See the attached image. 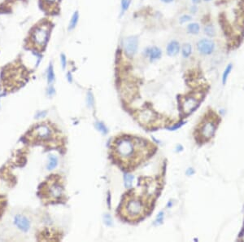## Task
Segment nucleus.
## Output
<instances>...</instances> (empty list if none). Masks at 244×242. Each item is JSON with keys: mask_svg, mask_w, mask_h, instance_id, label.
Listing matches in <instances>:
<instances>
[{"mask_svg": "<svg viewBox=\"0 0 244 242\" xmlns=\"http://www.w3.org/2000/svg\"><path fill=\"white\" fill-rule=\"evenodd\" d=\"M103 222H104V223L107 225L108 227H112V226H113V220H112V218L110 214H105L104 215H103Z\"/></svg>", "mask_w": 244, "mask_h": 242, "instance_id": "obj_25", "label": "nucleus"}, {"mask_svg": "<svg viewBox=\"0 0 244 242\" xmlns=\"http://www.w3.org/2000/svg\"><path fill=\"white\" fill-rule=\"evenodd\" d=\"M51 33V25L48 22H41L34 27L30 33L29 42L36 50H42L48 42Z\"/></svg>", "mask_w": 244, "mask_h": 242, "instance_id": "obj_1", "label": "nucleus"}, {"mask_svg": "<svg viewBox=\"0 0 244 242\" xmlns=\"http://www.w3.org/2000/svg\"><path fill=\"white\" fill-rule=\"evenodd\" d=\"M191 1H192V3H193V4H199L201 0H191Z\"/></svg>", "mask_w": 244, "mask_h": 242, "instance_id": "obj_38", "label": "nucleus"}, {"mask_svg": "<svg viewBox=\"0 0 244 242\" xmlns=\"http://www.w3.org/2000/svg\"><path fill=\"white\" fill-rule=\"evenodd\" d=\"M46 93L49 96H52L56 94V89L53 86H50L48 88H47V91H46Z\"/></svg>", "mask_w": 244, "mask_h": 242, "instance_id": "obj_30", "label": "nucleus"}, {"mask_svg": "<svg viewBox=\"0 0 244 242\" xmlns=\"http://www.w3.org/2000/svg\"><path fill=\"white\" fill-rule=\"evenodd\" d=\"M138 117H139V121L141 122L147 124L153 121L155 118V114L150 110H144L143 112H140Z\"/></svg>", "mask_w": 244, "mask_h": 242, "instance_id": "obj_13", "label": "nucleus"}, {"mask_svg": "<svg viewBox=\"0 0 244 242\" xmlns=\"http://www.w3.org/2000/svg\"><path fill=\"white\" fill-rule=\"evenodd\" d=\"M182 149H183V147H182V146H181V145H178V146H177V148H176V150L178 152L182 151Z\"/></svg>", "mask_w": 244, "mask_h": 242, "instance_id": "obj_36", "label": "nucleus"}, {"mask_svg": "<svg viewBox=\"0 0 244 242\" xmlns=\"http://www.w3.org/2000/svg\"><path fill=\"white\" fill-rule=\"evenodd\" d=\"M116 151L123 159H130L135 154V145L129 139H121L116 144Z\"/></svg>", "mask_w": 244, "mask_h": 242, "instance_id": "obj_2", "label": "nucleus"}, {"mask_svg": "<svg viewBox=\"0 0 244 242\" xmlns=\"http://www.w3.org/2000/svg\"><path fill=\"white\" fill-rule=\"evenodd\" d=\"M63 188L59 183H54L49 188V195L50 197L55 199H58L63 196Z\"/></svg>", "mask_w": 244, "mask_h": 242, "instance_id": "obj_12", "label": "nucleus"}, {"mask_svg": "<svg viewBox=\"0 0 244 242\" xmlns=\"http://www.w3.org/2000/svg\"><path fill=\"white\" fill-rule=\"evenodd\" d=\"M145 55L146 56H149L151 61H156L161 58L162 51L157 47H152L146 48L145 51Z\"/></svg>", "mask_w": 244, "mask_h": 242, "instance_id": "obj_10", "label": "nucleus"}, {"mask_svg": "<svg viewBox=\"0 0 244 242\" xmlns=\"http://www.w3.org/2000/svg\"><path fill=\"white\" fill-rule=\"evenodd\" d=\"M197 50L199 52V54L203 55V56H209L211 54H213L216 44L213 42V40L208 39H203L199 40L197 42Z\"/></svg>", "mask_w": 244, "mask_h": 242, "instance_id": "obj_5", "label": "nucleus"}, {"mask_svg": "<svg viewBox=\"0 0 244 242\" xmlns=\"http://www.w3.org/2000/svg\"><path fill=\"white\" fill-rule=\"evenodd\" d=\"M60 62H61L62 69H65L67 65V59L64 54H61V55H60Z\"/></svg>", "mask_w": 244, "mask_h": 242, "instance_id": "obj_29", "label": "nucleus"}, {"mask_svg": "<svg viewBox=\"0 0 244 242\" xmlns=\"http://www.w3.org/2000/svg\"><path fill=\"white\" fill-rule=\"evenodd\" d=\"M94 95L92 94V92L89 91L86 95V104L89 108H94Z\"/></svg>", "mask_w": 244, "mask_h": 242, "instance_id": "obj_22", "label": "nucleus"}, {"mask_svg": "<svg viewBox=\"0 0 244 242\" xmlns=\"http://www.w3.org/2000/svg\"><path fill=\"white\" fill-rule=\"evenodd\" d=\"M181 50L180 43L177 40H172L171 42L168 43L166 47V52L169 56H175L179 54Z\"/></svg>", "mask_w": 244, "mask_h": 242, "instance_id": "obj_11", "label": "nucleus"}, {"mask_svg": "<svg viewBox=\"0 0 244 242\" xmlns=\"http://www.w3.org/2000/svg\"><path fill=\"white\" fill-rule=\"evenodd\" d=\"M95 127L97 128V130H98V131H100V132H101L102 134H103V135H106V134L108 132L107 126H105L103 122H97L95 123Z\"/></svg>", "mask_w": 244, "mask_h": 242, "instance_id": "obj_23", "label": "nucleus"}, {"mask_svg": "<svg viewBox=\"0 0 244 242\" xmlns=\"http://www.w3.org/2000/svg\"><path fill=\"white\" fill-rule=\"evenodd\" d=\"M233 69V64H229L226 66V68L225 69V70L222 74V84L225 85L226 83L227 80H228V77L230 76L231 71Z\"/></svg>", "mask_w": 244, "mask_h": 242, "instance_id": "obj_18", "label": "nucleus"}, {"mask_svg": "<svg viewBox=\"0 0 244 242\" xmlns=\"http://www.w3.org/2000/svg\"><path fill=\"white\" fill-rule=\"evenodd\" d=\"M242 240H243V241H244V234H243V238H242Z\"/></svg>", "mask_w": 244, "mask_h": 242, "instance_id": "obj_41", "label": "nucleus"}, {"mask_svg": "<svg viewBox=\"0 0 244 242\" xmlns=\"http://www.w3.org/2000/svg\"><path fill=\"white\" fill-rule=\"evenodd\" d=\"M185 123V122H180L177 123V124H174L173 126H169V127H168V129L169 130H178V129H179L180 127H181V126H183L184 124Z\"/></svg>", "mask_w": 244, "mask_h": 242, "instance_id": "obj_28", "label": "nucleus"}, {"mask_svg": "<svg viewBox=\"0 0 244 242\" xmlns=\"http://www.w3.org/2000/svg\"><path fill=\"white\" fill-rule=\"evenodd\" d=\"M14 223L16 226L23 232H28L30 228V222L23 215H16L15 217Z\"/></svg>", "mask_w": 244, "mask_h": 242, "instance_id": "obj_9", "label": "nucleus"}, {"mask_svg": "<svg viewBox=\"0 0 244 242\" xmlns=\"http://www.w3.org/2000/svg\"><path fill=\"white\" fill-rule=\"evenodd\" d=\"M133 179L134 177L131 174H125L124 175V182H125V186L127 188H131L133 185Z\"/></svg>", "mask_w": 244, "mask_h": 242, "instance_id": "obj_21", "label": "nucleus"}, {"mask_svg": "<svg viewBox=\"0 0 244 242\" xmlns=\"http://www.w3.org/2000/svg\"><path fill=\"white\" fill-rule=\"evenodd\" d=\"M55 79H56V75L54 72V68H53L52 64L51 63L48 67V69H47V82L49 84H51L55 81Z\"/></svg>", "mask_w": 244, "mask_h": 242, "instance_id": "obj_20", "label": "nucleus"}, {"mask_svg": "<svg viewBox=\"0 0 244 242\" xmlns=\"http://www.w3.org/2000/svg\"><path fill=\"white\" fill-rule=\"evenodd\" d=\"M190 13H192V14H195L198 11V7L195 6V5H193L190 8Z\"/></svg>", "mask_w": 244, "mask_h": 242, "instance_id": "obj_33", "label": "nucleus"}, {"mask_svg": "<svg viewBox=\"0 0 244 242\" xmlns=\"http://www.w3.org/2000/svg\"><path fill=\"white\" fill-rule=\"evenodd\" d=\"M58 165V159L56 158V156H50L49 157V162L47 165H46V168L48 170H54L56 168V166Z\"/></svg>", "mask_w": 244, "mask_h": 242, "instance_id": "obj_19", "label": "nucleus"}, {"mask_svg": "<svg viewBox=\"0 0 244 242\" xmlns=\"http://www.w3.org/2000/svg\"><path fill=\"white\" fill-rule=\"evenodd\" d=\"M32 135L40 140H47L52 136V130L47 125L41 124L33 130Z\"/></svg>", "mask_w": 244, "mask_h": 242, "instance_id": "obj_4", "label": "nucleus"}, {"mask_svg": "<svg viewBox=\"0 0 244 242\" xmlns=\"http://www.w3.org/2000/svg\"><path fill=\"white\" fill-rule=\"evenodd\" d=\"M46 113H47L46 111H39V112L36 113L35 118H42V117H44L46 115Z\"/></svg>", "mask_w": 244, "mask_h": 242, "instance_id": "obj_31", "label": "nucleus"}, {"mask_svg": "<svg viewBox=\"0 0 244 242\" xmlns=\"http://www.w3.org/2000/svg\"><path fill=\"white\" fill-rule=\"evenodd\" d=\"M164 214L163 211H161V212H160V213L158 214V215H157L156 217V221H155V224L160 225L163 223V220H164Z\"/></svg>", "mask_w": 244, "mask_h": 242, "instance_id": "obj_27", "label": "nucleus"}, {"mask_svg": "<svg viewBox=\"0 0 244 242\" xmlns=\"http://www.w3.org/2000/svg\"><path fill=\"white\" fill-rule=\"evenodd\" d=\"M198 106H199V101L195 97H187L182 102L181 109L184 113L189 114L197 109Z\"/></svg>", "mask_w": 244, "mask_h": 242, "instance_id": "obj_8", "label": "nucleus"}, {"mask_svg": "<svg viewBox=\"0 0 244 242\" xmlns=\"http://www.w3.org/2000/svg\"><path fill=\"white\" fill-rule=\"evenodd\" d=\"M78 20H79V13H78L77 11H76L73 13V15L72 16V18L70 20L69 25H68V30L69 31L70 30H73V29L76 28L77 23H78Z\"/></svg>", "mask_w": 244, "mask_h": 242, "instance_id": "obj_17", "label": "nucleus"}, {"mask_svg": "<svg viewBox=\"0 0 244 242\" xmlns=\"http://www.w3.org/2000/svg\"><path fill=\"white\" fill-rule=\"evenodd\" d=\"M172 205H173V203H172V201H169V203L168 204V205H167V206L168 207V208H169V207L172 206Z\"/></svg>", "mask_w": 244, "mask_h": 242, "instance_id": "obj_39", "label": "nucleus"}, {"mask_svg": "<svg viewBox=\"0 0 244 242\" xmlns=\"http://www.w3.org/2000/svg\"><path fill=\"white\" fill-rule=\"evenodd\" d=\"M131 4V0H121V14H124L126 11L129 9Z\"/></svg>", "mask_w": 244, "mask_h": 242, "instance_id": "obj_24", "label": "nucleus"}, {"mask_svg": "<svg viewBox=\"0 0 244 242\" xmlns=\"http://www.w3.org/2000/svg\"><path fill=\"white\" fill-rule=\"evenodd\" d=\"M161 1L165 3V4H170L172 2H173V0H161Z\"/></svg>", "mask_w": 244, "mask_h": 242, "instance_id": "obj_37", "label": "nucleus"}, {"mask_svg": "<svg viewBox=\"0 0 244 242\" xmlns=\"http://www.w3.org/2000/svg\"><path fill=\"white\" fill-rule=\"evenodd\" d=\"M42 1L44 2V4L46 6H51V5H54L58 2V0H42Z\"/></svg>", "mask_w": 244, "mask_h": 242, "instance_id": "obj_32", "label": "nucleus"}, {"mask_svg": "<svg viewBox=\"0 0 244 242\" xmlns=\"http://www.w3.org/2000/svg\"><path fill=\"white\" fill-rule=\"evenodd\" d=\"M185 174L188 176L193 175L195 174V170L193 168H188L187 169V170H186V172H185Z\"/></svg>", "mask_w": 244, "mask_h": 242, "instance_id": "obj_34", "label": "nucleus"}, {"mask_svg": "<svg viewBox=\"0 0 244 242\" xmlns=\"http://www.w3.org/2000/svg\"><path fill=\"white\" fill-rule=\"evenodd\" d=\"M205 2H210V1H212V0H204Z\"/></svg>", "mask_w": 244, "mask_h": 242, "instance_id": "obj_40", "label": "nucleus"}, {"mask_svg": "<svg viewBox=\"0 0 244 242\" xmlns=\"http://www.w3.org/2000/svg\"><path fill=\"white\" fill-rule=\"evenodd\" d=\"M203 32L209 38H213L215 37L216 34V29L214 27V25H212V24H208L204 26L203 28Z\"/></svg>", "mask_w": 244, "mask_h": 242, "instance_id": "obj_16", "label": "nucleus"}, {"mask_svg": "<svg viewBox=\"0 0 244 242\" xmlns=\"http://www.w3.org/2000/svg\"><path fill=\"white\" fill-rule=\"evenodd\" d=\"M216 131V125L212 121H207L203 123L200 129V134L206 140L210 139L214 135Z\"/></svg>", "mask_w": 244, "mask_h": 242, "instance_id": "obj_7", "label": "nucleus"}, {"mask_svg": "<svg viewBox=\"0 0 244 242\" xmlns=\"http://www.w3.org/2000/svg\"><path fill=\"white\" fill-rule=\"evenodd\" d=\"M124 49L128 56L132 57L138 49V39L135 36H129L124 41Z\"/></svg>", "mask_w": 244, "mask_h": 242, "instance_id": "obj_6", "label": "nucleus"}, {"mask_svg": "<svg viewBox=\"0 0 244 242\" xmlns=\"http://www.w3.org/2000/svg\"><path fill=\"white\" fill-rule=\"evenodd\" d=\"M192 54V46L190 43H184L181 47V55L184 58H189Z\"/></svg>", "mask_w": 244, "mask_h": 242, "instance_id": "obj_15", "label": "nucleus"}, {"mask_svg": "<svg viewBox=\"0 0 244 242\" xmlns=\"http://www.w3.org/2000/svg\"><path fill=\"white\" fill-rule=\"evenodd\" d=\"M67 78H68V81L69 82H73V76H72V74H71L70 72H68V73L67 74Z\"/></svg>", "mask_w": 244, "mask_h": 242, "instance_id": "obj_35", "label": "nucleus"}, {"mask_svg": "<svg viewBox=\"0 0 244 242\" xmlns=\"http://www.w3.org/2000/svg\"><path fill=\"white\" fill-rule=\"evenodd\" d=\"M186 30H187V32H188L190 34L197 35V34H199V31H200V25H199V23L192 22V23H190L187 25Z\"/></svg>", "mask_w": 244, "mask_h": 242, "instance_id": "obj_14", "label": "nucleus"}, {"mask_svg": "<svg viewBox=\"0 0 244 242\" xmlns=\"http://www.w3.org/2000/svg\"><path fill=\"white\" fill-rule=\"evenodd\" d=\"M191 20H192L191 16L185 14V15H182L181 17L179 18V22H180L181 24H185V23H187V22H189V21H190Z\"/></svg>", "mask_w": 244, "mask_h": 242, "instance_id": "obj_26", "label": "nucleus"}, {"mask_svg": "<svg viewBox=\"0 0 244 242\" xmlns=\"http://www.w3.org/2000/svg\"><path fill=\"white\" fill-rule=\"evenodd\" d=\"M143 211V205L140 200L132 199L128 201L126 205V212L128 216L136 218L140 216Z\"/></svg>", "mask_w": 244, "mask_h": 242, "instance_id": "obj_3", "label": "nucleus"}]
</instances>
